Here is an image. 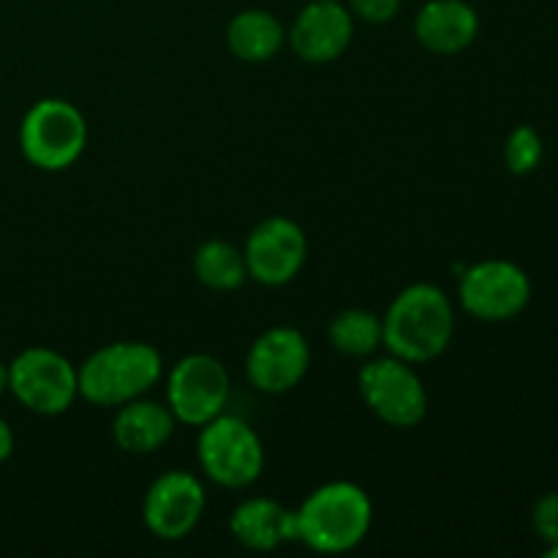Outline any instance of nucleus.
<instances>
[{
	"label": "nucleus",
	"mask_w": 558,
	"mask_h": 558,
	"mask_svg": "<svg viewBox=\"0 0 558 558\" xmlns=\"http://www.w3.org/2000/svg\"><path fill=\"white\" fill-rule=\"evenodd\" d=\"M456 332V311L445 289L436 283H412L381 316V343L392 357L407 363H430L439 357Z\"/></svg>",
	"instance_id": "1"
},
{
	"label": "nucleus",
	"mask_w": 558,
	"mask_h": 558,
	"mask_svg": "<svg viewBox=\"0 0 558 558\" xmlns=\"http://www.w3.org/2000/svg\"><path fill=\"white\" fill-rule=\"evenodd\" d=\"M294 521L298 543L316 554H347L368 537L374 505L360 485L327 483L294 510Z\"/></svg>",
	"instance_id": "2"
},
{
	"label": "nucleus",
	"mask_w": 558,
	"mask_h": 558,
	"mask_svg": "<svg viewBox=\"0 0 558 558\" xmlns=\"http://www.w3.org/2000/svg\"><path fill=\"white\" fill-rule=\"evenodd\" d=\"M163 376L156 347L142 341H114L101 347L76 368L80 396L96 407H123L142 398Z\"/></svg>",
	"instance_id": "3"
},
{
	"label": "nucleus",
	"mask_w": 558,
	"mask_h": 558,
	"mask_svg": "<svg viewBox=\"0 0 558 558\" xmlns=\"http://www.w3.org/2000/svg\"><path fill=\"white\" fill-rule=\"evenodd\" d=\"M87 145L85 114L63 98L33 104L20 125V150L33 167L60 172L82 156Z\"/></svg>",
	"instance_id": "4"
},
{
	"label": "nucleus",
	"mask_w": 558,
	"mask_h": 558,
	"mask_svg": "<svg viewBox=\"0 0 558 558\" xmlns=\"http://www.w3.org/2000/svg\"><path fill=\"white\" fill-rule=\"evenodd\" d=\"M199 463L207 477L221 488H248L265 469V447L248 423L232 414H218L202 425Z\"/></svg>",
	"instance_id": "5"
},
{
	"label": "nucleus",
	"mask_w": 558,
	"mask_h": 558,
	"mask_svg": "<svg viewBox=\"0 0 558 558\" xmlns=\"http://www.w3.org/2000/svg\"><path fill=\"white\" fill-rule=\"evenodd\" d=\"M9 390L27 412L54 417L80 396L76 368L54 349L31 347L9 363Z\"/></svg>",
	"instance_id": "6"
},
{
	"label": "nucleus",
	"mask_w": 558,
	"mask_h": 558,
	"mask_svg": "<svg viewBox=\"0 0 558 558\" xmlns=\"http://www.w3.org/2000/svg\"><path fill=\"white\" fill-rule=\"evenodd\" d=\"M458 298L463 311L480 322L515 319L532 303V278L515 262L485 259L463 267Z\"/></svg>",
	"instance_id": "7"
},
{
	"label": "nucleus",
	"mask_w": 558,
	"mask_h": 558,
	"mask_svg": "<svg viewBox=\"0 0 558 558\" xmlns=\"http://www.w3.org/2000/svg\"><path fill=\"white\" fill-rule=\"evenodd\" d=\"M360 392L379 420L392 428H414L428 412V392L414 374L412 363L401 357L371 360L360 368Z\"/></svg>",
	"instance_id": "8"
},
{
	"label": "nucleus",
	"mask_w": 558,
	"mask_h": 558,
	"mask_svg": "<svg viewBox=\"0 0 558 558\" xmlns=\"http://www.w3.org/2000/svg\"><path fill=\"white\" fill-rule=\"evenodd\" d=\"M229 374L213 354H189L178 360L167 379V407L178 423L202 428L223 414L229 403Z\"/></svg>",
	"instance_id": "9"
},
{
	"label": "nucleus",
	"mask_w": 558,
	"mask_h": 558,
	"mask_svg": "<svg viewBox=\"0 0 558 558\" xmlns=\"http://www.w3.org/2000/svg\"><path fill=\"white\" fill-rule=\"evenodd\" d=\"M243 256L248 278L265 287H283L294 281L300 267L305 265L308 240L298 221L287 216H272L251 229Z\"/></svg>",
	"instance_id": "10"
},
{
	"label": "nucleus",
	"mask_w": 558,
	"mask_h": 558,
	"mask_svg": "<svg viewBox=\"0 0 558 558\" xmlns=\"http://www.w3.org/2000/svg\"><path fill=\"white\" fill-rule=\"evenodd\" d=\"M311 347L294 327H272L262 332L245 357V376L251 385L270 396L294 390L308 374Z\"/></svg>",
	"instance_id": "11"
},
{
	"label": "nucleus",
	"mask_w": 558,
	"mask_h": 558,
	"mask_svg": "<svg viewBox=\"0 0 558 558\" xmlns=\"http://www.w3.org/2000/svg\"><path fill=\"white\" fill-rule=\"evenodd\" d=\"M205 505V488L199 480L191 472L174 469V472L161 474L147 488L142 515H145V526L158 539L174 543L194 532L196 523L202 521Z\"/></svg>",
	"instance_id": "12"
},
{
	"label": "nucleus",
	"mask_w": 558,
	"mask_h": 558,
	"mask_svg": "<svg viewBox=\"0 0 558 558\" xmlns=\"http://www.w3.org/2000/svg\"><path fill=\"white\" fill-rule=\"evenodd\" d=\"M352 36V11L341 5V0H311L287 33L294 52L308 63H330L341 58Z\"/></svg>",
	"instance_id": "13"
},
{
	"label": "nucleus",
	"mask_w": 558,
	"mask_h": 558,
	"mask_svg": "<svg viewBox=\"0 0 558 558\" xmlns=\"http://www.w3.org/2000/svg\"><path fill=\"white\" fill-rule=\"evenodd\" d=\"M480 16L466 0H428L417 11L414 36L436 54H458L474 44Z\"/></svg>",
	"instance_id": "14"
},
{
	"label": "nucleus",
	"mask_w": 558,
	"mask_h": 558,
	"mask_svg": "<svg viewBox=\"0 0 558 558\" xmlns=\"http://www.w3.org/2000/svg\"><path fill=\"white\" fill-rule=\"evenodd\" d=\"M234 539L248 550H276L283 543H298V521L294 510H287L276 499L267 496H254L234 507L229 518Z\"/></svg>",
	"instance_id": "15"
},
{
	"label": "nucleus",
	"mask_w": 558,
	"mask_h": 558,
	"mask_svg": "<svg viewBox=\"0 0 558 558\" xmlns=\"http://www.w3.org/2000/svg\"><path fill=\"white\" fill-rule=\"evenodd\" d=\"M174 423L178 420L169 412V407L134 398L114 414L112 436L120 450L134 452V456H150L172 439Z\"/></svg>",
	"instance_id": "16"
},
{
	"label": "nucleus",
	"mask_w": 558,
	"mask_h": 558,
	"mask_svg": "<svg viewBox=\"0 0 558 558\" xmlns=\"http://www.w3.org/2000/svg\"><path fill=\"white\" fill-rule=\"evenodd\" d=\"M283 41H287V31L278 16L265 9L240 11L227 27L229 52L245 63H265V60L276 58Z\"/></svg>",
	"instance_id": "17"
},
{
	"label": "nucleus",
	"mask_w": 558,
	"mask_h": 558,
	"mask_svg": "<svg viewBox=\"0 0 558 558\" xmlns=\"http://www.w3.org/2000/svg\"><path fill=\"white\" fill-rule=\"evenodd\" d=\"M194 272L207 289L216 292H232L240 289L248 278L243 251L234 248L227 240H207L194 254Z\"/></svg>",
	"instance_id": "18"
},
{
	"label": "nucleus",
	"mask_w": 558,
	"mask_h": 558,
	"mask_svg": "<svg viewBox=\"0 0 558 558\" xmlns=\"http://www.w3.org/2000/svg\"><path fill=\"white\" fill-rule=\"evenodd\" d=\"M330 343L347 357H368L381 347V319L363 308L341 311L330 322Z\"/></svg>",
	"instance_id": "19"
},
{
	"label": "nucleus",
	"mask_w": 558,
	"mask_h": 558,
	"mask_svg": "<svg viewBox=\"0 0 558 558\" xmlns=\"http://www.w3.org/2000/svg\"><path fill=\"white\" fill-rule=\"evenodd\" d=\"M543 136H539V131L534 125H515L510 131V136L505 142V163L512 174H518V178L532 174L543 163Z\"/></svg>",
	"instance_id": "20"
},
{
	"label": "nucleus",
	"mask_w": 558,
	"mask_h": 558,
	"mask_svg": "<svg viewBox=\"0 0 558 558\" xmlns=\"http://www.w3.org/2000/svg\"><path fill=\"white\" fill-rule=\"evenodd\" d=\"M532 526L545 545L558 543V490L539 496L532 510Z\"/></svg>",
	"instance_id": "21"
},
{
	"label": "nucleus",
	"mask_w": 558,
	"mask_h": 558,
	"mask_svg": "<svg viewBox=\"0 0 558 558\" xmlns=\"http://www.w3.org/2000/svg\"><path fill=\"white\" fill-rule=\"evenodd\" d=\"M349 11L363 22L381 25V22L396 20L398 11H401V0H349Z\"/></svg>",
	"instance_id": "22"
},
{
	"label": "nucleus",
	"mask_w": 558,
	"mask_h": 558,
	"mask_svg": "<svg viewBox=\"0 0 558 558\" xmlns=\"http://www.w3.org/2000/svg\"><path fill=\"white\" fill-rule=\"evenodd\" d=\"M11 452H14V430H11V425L0 417V463L9 461Z\"/></svg>",
	"instance_id": "23"
},
{
	"label": "nucleus",
	"mask_w": 558,
	"mask_h": 558,
	"mask_svg": "<svg viewBox=\"0 0 558 558\" xmlns=\"http://www.w3.org/2000/svg\"><path fill=\"white\" fill-rule=\"evenodd\" d=\"M5 390H9V365L0 360V396H3Z\"/></svg>",
	"instance_id": "24"
},
{
	"label": "nucleus",
	"mask_w": 558,
	"mask_h": 558,
	"mask_svg": "<svg viewBox=\"0 0 558 558\" xmlns=\"http://www.w3.org/2000/svg\"><path fill=\"white\" fill-rule=\"evenodd\" d=\"M545 556L558 558V543L556 545H545Z\"/></svg>",
	"instance_id": "25"
}]
</instances>
